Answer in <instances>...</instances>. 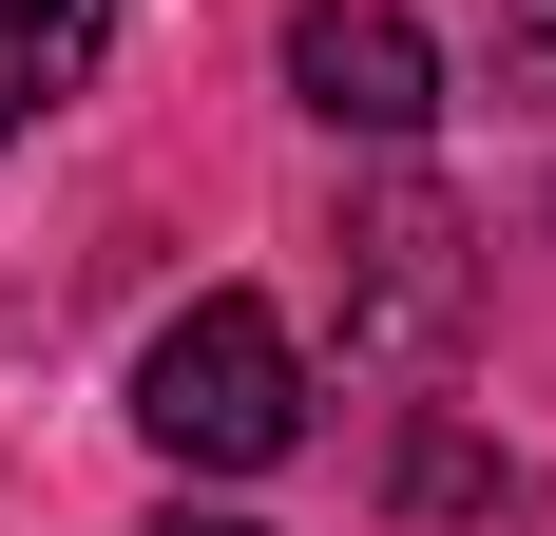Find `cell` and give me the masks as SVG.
I'll return each instance as SVG.
<instances>
[{"mask_svg":"<svg viewBox=\"0 0 556 536\" xmlns=\"http://www.w3.org/2000/svg\"><path fill=\"white\" fill-rule=\"evenodd\" d=\"M135 441H154V460H192V480H269L288 441H307V345H288L250 288L173 307L154 365H135Z\"/></svg>","mask_w":556,"mask_h":536,"instance_id":"cell-1","label":"cell"},{"mask_svg":"<svg viewBox=\"0 0 556 536\" xmlns=\"http://www.w3.org/2000/svg\"><path fill=\"white\" fill-rule=\"evenodd\" d=\"M345 326H365V345H403V365H442L460 326H480V230H460V192L384 173V192L345 212Z\"/></svg>","mask_w":556,"mask_h":536,"instance_id":"cell-2","label":"cell"},{"mask_svg":"<svg viewBox=\"0 0 556 536\" xmlns=\"http://www.w3.org/2000/svg\"><path fill=\"white\" fill-rule=\"evenodd\" d=\"M288 97L327 115V135H365V154H403L442 115V39L403 0H288Z\"/></svg>","mask_w":556,"mask_h":536,"instance_id":"cell-3","label":"cell"},{"mask_svg":"<svg viewBox=\"0 0 556 536\" xmlns=\"http://www.w3.org/2000/svg\"><path fill=\"white\" fill-rule=\"evenodd\" d=\"M97 39H115V0H0V154H20V115H39V97L97 77Z\"/></svg>","mask_w":556,"mask_h":536,"instance_id":"cell-4","label":"cell"},{"mask_svg":"<svg viewBox=\"0 0 556 536\" xmlns=\"http://www.w3.org/2000/svg\"><path fill=\"white\" fill-rule=\"evenodd\" d=\"M403 498H422V518H460V498H500V460H480V441H403Z\"/></svg>","mask_w":556,"mask_h":536,"instance_id":"cell-5","label":"cell"},{"mask_svg":"<svg viewBox=\"0 0 556 536\" xmlns=\"http://www.w3.org/2000/svg\"><path fill=\"white\" fill-rule=\"evenodd\" d=\"M500 58H518V77L556 97V0H500Z\"/></svg>","mask_w":556,"mask_h":536,"instance_id":"cell-6","label":"cell"},{"mask_svg":"<svg viewBox=\"0 0 556 536\" xmlns=\"http://www.w3.org/2000/svg\"><path fill=\"white\" fill-rule=\"evenodd\" d=\"M154 536H250V518H154Z\"/></svg>","mask_w":556,"mask_h":536,"instance_id":"cell-7","label":"cell"}]
</instances>
